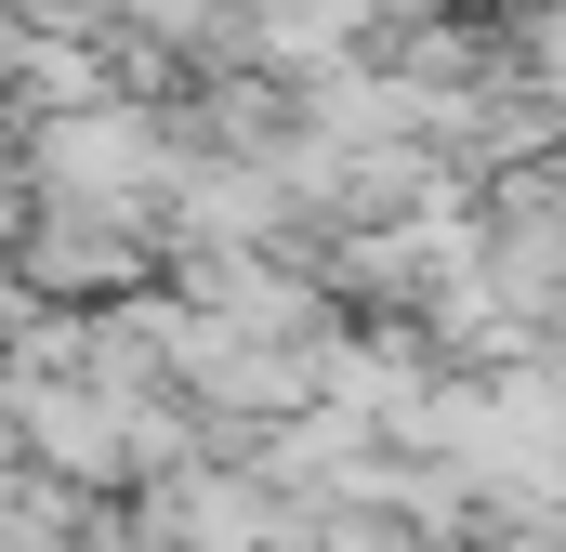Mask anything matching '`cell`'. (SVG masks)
<instances>
[{
    "instance_id": "1",
    "label": "cell",
    "mask_w": 566,
    "mask_h": 552,
    "mask_svg": "<svg viewBox=\"0 0 566 552\" xmlns=\"http://www.w3.org/2000/svg\"><path fill=\"white\" fill-rule=\"evenodd\" d=\"M541 342H554V355H566V289H554V316H541Z\"/></svg>"
}]
</instances>
